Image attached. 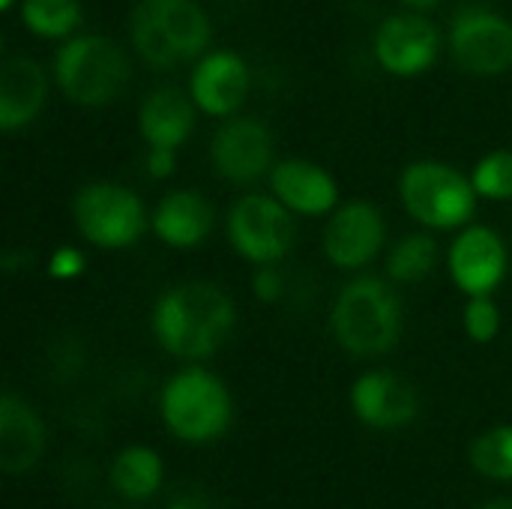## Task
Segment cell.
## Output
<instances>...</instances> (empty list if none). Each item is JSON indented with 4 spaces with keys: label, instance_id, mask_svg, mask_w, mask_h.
<instances>
[{
    "label": "cell",
    "instance_id": "ba28073f",
    "mask_svg": "<svg viewBox=\"0 0 512 509\" xmlns=\"http://www.w3.org/2000/svg\"><path fill=\"white\" fill-rule=\"evenodd\" d=\"M450 54L459 69L495 78L512 69V21L489 6H465L450 21Z\"/></svg>",
    "mask_w": 512,
    "mask_h": 509
},
{
    "label": "cell",
    "instance_id": "7c38bea8",
    "mask_svg": "<svg viewBox=\"0 0 512 509\" xmlns=\"http://www.w3.org/2000/svg\"><path fill=\"white\" fill-rule=\"evenodd\" d=\"M507 264V243L486 225H465L447 252L450 279L468 297H492L507 276Z\"/></svg>",
    "mask_w": 512,
    "mask_h": 509
},
{
    "label": "cell",
    "instance_id": "4316f807",
    "mask_svg": "<svg viewBox=\"0 0 512 509\" xmlns=\"http://www.w3.org/2000/svg\"><path fill=\"white\" fill-rule=\"evenodd\" d=\"M84 255L75 249V246H60V249H54L51 252V258H48V273L54 276V279H75V276H81L84 273Z\"/></svg>",
    "mask_w": 512,
    "mask_h": 509
},
{
    "label": "cell",
    "instance_id": "4fadbf2b",
    "mask_svg": "<svg viewBox=\"0 0 512 509\" xmlns=\"http://www.w3.org/2000/svg\"><path fill=\"white\" fill-rule=\"evenodd\" d=\"M273 150V132L255 117H225L210 141V159L231 183H255L270 174Z\"/></svg>",
    "mask_w": 512,
    "mask_h": 509
},
{
    "label": "cell",
    "instance_id": "9a60e30c",
    "mask_svg": "<svg viewBox=\"0 0 512 509\" xmlns=\"http://www.w3.org/2000/svg\"><path fill=\"white\" fill-rule=\"evenodd\" d=\"M249 66L234 51H207L198 57L192 78H189V96L198 105V111L210 117H234L249 93Z\"/></svg>",
    "mask_w": 512,
    "mask_h": 509
},
{
    "label": "cell",
    "instance_id": "2e32d148",
    "mask_svg": "<svg viewBox=\"0 0 512 509\" xmlns=\"http://www.w3.org/2000/svg\"><path fill=\"white\" fill-rule=\"evenodd\" d=\"M273 195L297 216H330L339 207V186L309 159H285L270 171Z\"/></svg>",
    "mask_w": 512,
    "mask_h": 509
},
{
    "label": "cell",
    "instance_id": "f546056e",
    "mask_svg": "<svg viewBox=\"0 0 512 509\" xmlns=\"http://www.w3.org/2000/svg\"><path fill=\"white\" fill-rule=\"evenodd\" d=\"M168 509H210V504L201 498V495H180V498H174L171 504H168Z\"/></svg>",
    "mask_w": 512,
    "mask_h": 509
},
{
    "label": "cell",
    "instance_id": "d4e9b609",
    "mask_svg": "<svg viewBox=\"0 0 512 509\" xmlns=\"http://www.w3.org/2000/svg\"><path fill=\"white\" fill-rule=\"evenodd\" d=\"M471 183L480 198L489 201H512V150H492L486 153L474 174Z\"/></svg>",
    "mask_w": 512,
    "mask_h": 509
},
{
    "label": "cell",
    "instance_id": "1f68e13d",
    "mask_svg": "<svg viewBox=\"0 0 512 509\" xmlns=\"http://www.w3.org/2000/svg\"><path fill=\"white\" fill-rule=\"evenodd\" d=\"M483 509H512V501H495V504H489V507Z\"/></svg>",
    "mask_w": 512,
    "mask_h": 509
},
{
    "label": "cell",
    "instance_id": "e0dca14e",
    "mask_svg": "<svg viewBox=\"0 0 512 509\" xmlns=\"http://www.w3.org/2000/svg\"><path fill=\"white\" fill-rule=\"evenodd\" d=\"M48 99V75L45 69L24 57L12 54L0 63V129L18 132L30 126Z\"/></svg>",
    "mask_w": 512,
    "mask_h": 509
},
{
    "label": "cell",
    "instance_id": "cb8c5ba5",
    "mask_svg": "<svg viewBox=\"0 0 512 509\" xmlns=\"http://www.w3.org/2000/svg\"><path fill=\"white\" fill-rule=\"evenodd\" d=\"M471 465L489 480H512V426L486 432L471 444Z\"/></svg>",
    "mask_w": 512,
    "mask_h": 509
},
{
    "label": "cell",
    "instance_id": "6da1fadb",
    "mask_svg": "<svg viewBox=\"0 0 512 509\" xmlns=\"http://www.w3.org/2000/svg\"><path fill=\"white\" fill-rule=\"evenodd\" d=\"M234 324L237 306L213 282L174 285L153 306V336L180 360L213 357L231 336Z\"/></svg>",
    "mask_w": 512,
    "mask_h": 509
},
{
    "label": "cell",
    "instance_id": "7402d4cb",
    "mask_svg": "<svg viewBox=\"0 0 512 509\" xmlns=\"http://www.w3.org/2000/svg\"><path fill=\"white\" fill-rule=\"evenodd\" d=\"M21 21L39 39H69L84 21L78 0H21Z\"/></svg>",
    "mask_w": 512,
    "mask_h": 509
},
{
    "label": "cell",
    "instance_id": "8fae6325",
    "mask_svg": "<svg viewBox=\"0 0 512 509\" xmlns=\"http://www.w3.org/2000/svg\"><path fill=\"white\" fill-rule=\"evenodd\" d=\"M387 240L384 216L369 201L339 204L324 228V255L339 270H360L372 264Z\"/></svg>",
    "mask_w": 512,
    "mask_h": 509
},
{
    "label": "cell",
    "instance_id": "7a4b0ae2",
    "mask_svg": "<svg viewBox=\"0 0 512 509\" xmlns=\"http://www.w3.org/2000/svg\"><path fill=\"white\" fill-rule=\"evenodd\" d=\"M129 39L153 69H171L207 54L213 27L195 0H138L129 18Z\"/></svg>",
    "mask_w": 512,
    "mask_h": 509
},
{
    "label": "cell",
    "instance_id": "ac0fdd59",
    "mask_svg": "<svg viewBox=\"0 0 512 509\" xmlns=\"http://www.w3.org/2000/svg\"><path fill=\"white\" fill-rule=\"evenodd\" d=\"M213 225H216V210L195 189L168 192L156 204L153 219H150L153 234L171 249H195V246H201L213 234Z\"/></svg>",
    "mask_w": 512,
    "mask_h": 509
},
{
    "label": "cell",
    "instance_id": "9c48e42d",
    "mask_svg": "<svg viewBox=\"0 0 512 509\" xmlns=\"http://www.w3.org/2000/svg\"><path fill=\"white\" fill-rule=\"evenodd\" d=\"M228 240L252 264H276L294 246L291 210L276 195H243L228 213Z\"/></svg>",
    "mask_w": 512,
    "mask_h": 509
},
{
    "label": "cell",
    "instance_id": "603a6c76",
    "mask_svg": "<svg viewBox=\"0 0 512 509\" xmlns=\"http://www.w3.org/2000/svg\"><path fill=\"white\" fill-rule=\"evenodd\" d=\"M438 261V243L429 234H408L402 237L390 255H387V273L390 279L411 285V282H423Z\"/></svg>",
    "mask_w": 512,
    "mask_h": 509
},
{
    "label": "cell",
    "instance_id": "83f0119b",
    "mask_svg": "<svg viewBox=\"0 0 512 509\" xmlns=\"http://www.w3.org/2000/svg\"><path fill=\"white\" fill-rule=\"evenodd\" d=\"M252 291L264 303H276L285 291V276L273 264H261L252 276Z\"/></svg>",
    "mask_w": 512,
    "mask_h": 509
},
{
    "label": "cell",
    "instance_id": "3957f363",
    "mask_svg": "<svg viewBox=\"0 0 512 509\" xmlns=\"http://www.w3.org/2000/svg\"><path fill=\"white\" fill-rule=\"evenodd\" d=\"M330 327L348 354L381 357L402 336V303L384 279L357 276L336 294Z\"/></svg>",
    "mask_w": 512,
    "mask_h": 509
},
{
    "label": "cell",
    "instance_id": "5b68a950",
    "mask_svg": "<svg viewBox=\"0 0 512 509\" xmlns=\"http://www.w3.org/2000/svg\"><path fill=\"white\" fill-rule=\"evenodd\" d=\"M399 198L411 219L432 231L465 228L477 210V189L471 177L447 162H411L399 177Z\"/></svg>",
    "mask_w": 512,
    "mask_h": 509
},
{
    "label": "cell",
    "instance_id": "ffe728a7",
    "mask_svg": "<svg viewBox=\"0 0 512 509\" xmlns=\"http://www.w3.org/2000/svg\"><path fill=\"white\" fill-rule=\"evenodd\" d=\"M195 102L177 87H156L138 108V132L150 147L180 150L195 129Z\"/></svg>",
    "mask_w": 512,
    "mask_h": 509
},
{
    "label": "cell",
    "instance_id": "8992f818",
    "mask_svg": "<svg viewBox=\"0 0 512 509\" xmlns=\"http://www.w3.org/2000/svg\"><path fill=\"white\" fill-rule=\"evenodd\" d=\"M159 408L165 426L180 441H192V444H204L225 435L234 414L225 384L201 366L180 369L165 384Z\"/></svg>",
    "mask_w": 512,
    "mask_h": 509
},
{
    "label": "cell",
    "instance_id": "484cf974",
    "mask_svg": "<svg viewBox=\"0 0 512 509\" xmlns=\"http://www.w3.org/2000/svg\"><path fill=\"white\" fill-rule=\"evenodd\" d=\"M465 330L474 342L486 345L501 333V309L492 297H471L465 306Z\"/></svg>",
    "mask_w": 512,
    "mask_h": 509
},
{
    "label": "cell",
    "instance_id": "f1b7e54d",
    "mask_svg": "<svg viewBox=\"0 0 512 509\" xmlns=\"http://www.w3.org/2000/svg\"><path fill=\"white\" fill-rule=\"evenodd\" d=\"M174 168H177V150H171V147H150V153H147L150 177L165 180V177L174 174Z\"/></svg>",
    "mask_w": 512,
    "mask_h": 509
},
{
    "label": "cell",
    "instance_id": "4dcf8cb0",
    "mask_svg": "<svg viewBox=\"0 0 512 509\" xmlns=\"http://www.w3.org/2000/svg\"><path fill=\"white\" fill-rule=\"evenodd\" d=\"M405 9H411V12H429V9H435L441 0H399Z\"/></svg>",
    "mask_w": 512,
    "mask_h": 509
},
{
    "label": "cell",
    "instance_id": "52a82bcc",
    "mask_svg": "<svg viewBox=\"0 0 512 509\" xmlns=\"http://www.w3.org/2000/svg\"><path fill=\"white\" fill-rule=\"evenodd\" d=\"M78 234L99 249H129L147 231L141 198L120 183H87L72 201Z\"/></svg>",
    "mask_w": 512,
    "mask_h": 509
},
{
    "label": "cell",
    "instance_id": "d6986e66",
    "mask_svg": "<svg viewBox=\"0 0 512 509\" xmlns=\"http://www.w3.org/2000/svg\"><path fill=\"white\" fill-rule=\"evenodd\" d=\"M45 441H48V432L39 414L15 393H3L0 399V468L9 477L33 471L45 453Z\"/></svg>",
    "mask_w": 512,
    "mask_h": 509
},
{
    "label": "cell",
    "instance_id": "44dd1931",
    "mask_svg": "<svg viewBox=\"0 0 512 509\" xmlns=\"http://www.w3.org/2000/svg\"><path fill=\"white\" fill-rule=\"evenodd\" d=\"M111 486L126 501H147L162 486V459L150 447H126L111 465Z\"/></svg>",
    "mask_w": 512,
    "mask_h": 509
},
{
    "label": "cell",
    "instance_id": "5bb4252c",
    "mask_svg": "<svg viewBox=\"0 0 512 509\" xmlns=\"http://www.w3.org/2000/svg\"><path fill=\"white\" fill-rule=\"evenodd\" d=\"M351 408L369 429H405L420 414L417 390L387 369H372L360 375L351 387Z\"/></svg>",
    "mask_w": 512,
    "mask_h": 509
},
{
    "label": "cell",
    "instance_id": "30bf717a",
    "mask_svg": "<svg viewBox=\"0 0 512 509\" xmlns=\"http://www.w3.org/2000/svg\"><path fill=\"white\" fill-rule=\"evenodd\" d=\"M375 60L396 78H417L438 60L441 33L423 12H399L378 24L372 39Z\"/></svg>",
    "mask_w": 512,
    "mask_h": 509
},
{
    "label": "cell",
    "instance_id": "277c9868",
    "mask_svg": "<svg viewBox=\"0 0 512 509\" xmlns=\"http://www.w3.org/2000/svg\"><path fill=\"white\" fill-rule=\"evenodd\" d=\"M126 51L99 33H75L54 54V81L63 96L84 108L111 105L129 84Z\"/></svg>",
    "mask_w": 512,
    "mask_h": 509
},
{
    "label": "cell",
    "instance_id": "d6a6232c",
    "mask_svg": "<svg viewBox=\"0 0 512 509\" xmlns=\"http://www.w3.org/2000/svg\"><path fill=\"white\" fill-rule=\"evenodd\" d=\"M12 3H15V0H0V9H12Z\"/></svg>",
    "mask_w": 512,
    "mask_h": 509
}]
</instances>
